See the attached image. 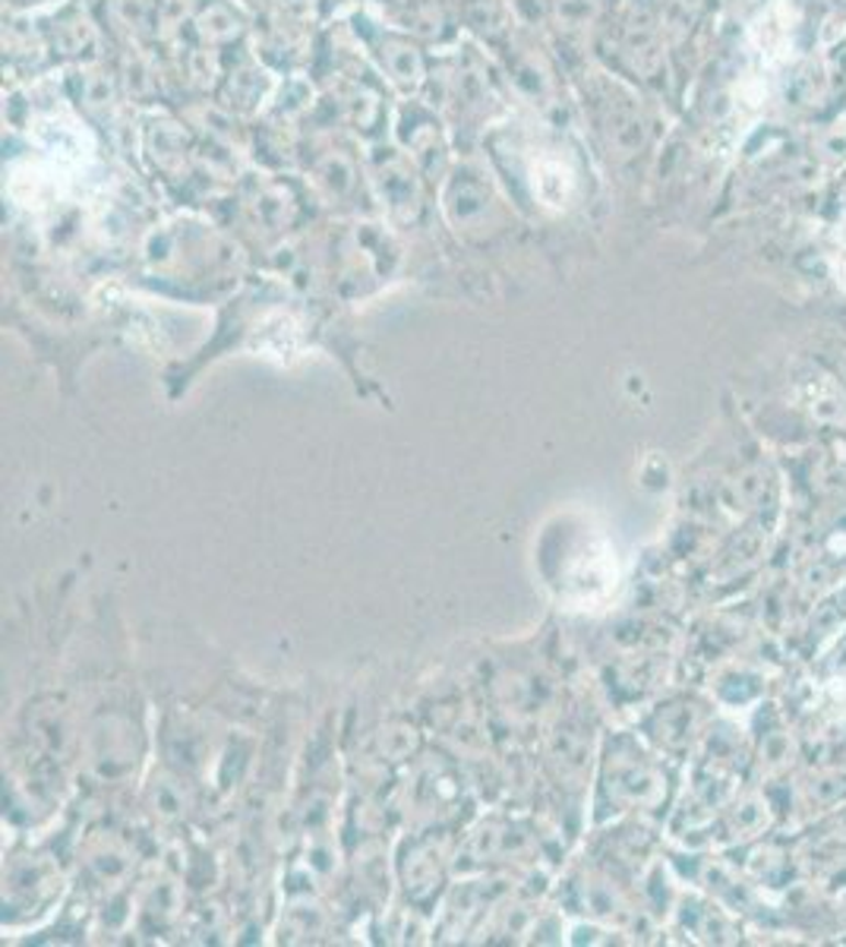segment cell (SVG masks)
I'll return each instance as SVG.
<instances>
[{
	"label": "cell",
	"instance_id": "1",
	"mask_svg": "<svg viewBox=\"0 0 846 947\" xmlns=\"http://www.w3.org/2000/svg\"><path fill=\"white\" fill-rule=\"evenodd\" d=\"M805 411L831 430H846V386L834 379H815L802 389Z\"/></svg>",
	"mask_w": 846,
	"mask_h": 947
},
{
	"label": "cell",
	"instance_id": "2",
	"mask_svg": "<svg viewBox=\"0 0 846 947\" xmlns=\"http://www.w3.org/2000/svg\"><path fill=\"white\" fill-rule=\"evenodd\" d=\"M787 95L793 99L796 107H809L812 111V107L824 105L827 95H831V79L824 73V67L815 64V60L802 64L787 82Z\"/></svg>",
	"mask_w": 846,
	"mask_h": 947
},
{
	"label": "cell",
	"instance_id": "3",
	"mask_svg": "<svg viewBox=\"0 0 846 947\" xmlns=\"http://www.w3.org/2000/svg\"><path fill=\"white\" fill-rule=\"evenodd\" d=\"M770 490H774V480H770V471L767 468H752L740 477V487H736V502H745V505H762V502L770 500Z\"/></svg>",
	"mask_w": 846,
	"mask_h": 947
},
{
	"label": "cell",
	"instance_id": "4",
	"mask_svg": "<svg viewBox=\"0 0 846 947\" xmlns=\"http://www.w3.org/2000/svg\"><path fill=\"white\" fill-rule=\"evenodd\" d=\"M815 149L827 161H846V117H837L815 136Z\"/></svg>",
	"mask_w": 846,
	"mask_h": 947
},
{
	"label": "cell",
	"instance_id": "5",
	"mask_svg": "<svg viewBox=\"0 0 846 947\" xmlns=\"http://www.w3.org/2000/svg\"><path fill=\"white\" fill-rule=\"evenodd\" d=\"M834 376H837V379L846 386V347H841L837 357H834Z\"/></svg>",
	"mask_w": 846,
	"mask_h": 947
},
{
	"label": "cell",
	"instance_id": "6",
	"mask_svg": "<svg viewBox=\"0 0 846 947\" xmlns=\"http://www.w3.org/2000/svg\"><path fill=\"white\" fill-rule=\"evenodd\" d=\"M844 206H846V181H844Z\"/></svg>",
	"mask_w": 846,
	"mask_h": 947
}]
</instances>
